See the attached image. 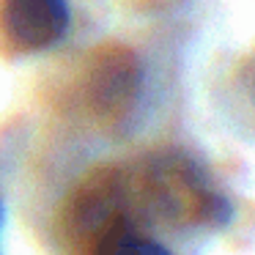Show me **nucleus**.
Returning <instances> with one entry per match:
<instances>
[{
    "label": "nucleus",
    "instance_id": "nucleus-1",
    "mask_svg": "<svg viewBox=\"0 0 255 255\" xmlns=\"http://www.w3.org/2000/svg\"><path fill=\"white\" fill-rule=\"evenodd\" d=\"M72 28L69 0H0V44L14 55L58 47Z\"/></svg>",
    "mask_w": 255,
    "mask_h": 255
},
{
    "label": "nucleus",
    "instance_id": "nucleus-2",
    "mask_svg": "<svg viewBox=\"0 0 255 255\" xmlns=\"http://www.w3.org/2000/svg\"><path fill=\"white\" fill-rule=\"evenodd\" d=\"M137 222L140 220H134L132 214H118L110 225H105L91 239L83 255H173Z\"/></svg>",
    "mask_w": 255,
    "mask_h": 255
},
{
    "label": "nucleus",
    "instance_id": "nucleus-3",
    "mask_svg": "<svg viewBox=\"0 0 255 255\" xmlns=\"http://www.w3.org/2000/svg\"><path fill=\"white\" fill-rule=\"evenodd\" d=\"M0 220H3V209H0Z\"/></svg>",
    "mask_w": 255,
    "mask_h": 255
}]
</instances>
